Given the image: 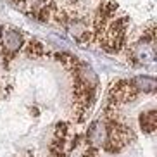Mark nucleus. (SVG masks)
<instances>
[{
    "instance_id": "nucleus-4",
    "label": "nucleus",
    "mask_w": 157,
    "mask_h": 157,
    "mask_svg": "<svg viewBox=\"0 0 157 157\" xmlns=\"http://www.w3.org/2000/svg\"><path fill=\"white\" fill-rule=\"evenodd\" d=\"M155 124H157V117H155V111H148L145 114H142L140 117V126L145 133H152L155 129Z\"/></svg>"
},
{
    "instance_id": "nucleus-2",
    "label": "nucleus",
    "mask_w": 157,
    "mask_h": 157,
    "mask_svg": "<svg viewBox=\"0 0 157 157\" xmlns=\"http://www.w3.org/2000/svg\"><path fill=\"white\" fill-rule=\"evenodd\" d=\"M88 140H90V143L92 145H95V147H100V145H104L107 140V124L105 123H95V124L90 128V131H88Z\"/></svg>"
},
{
    "instance_id": "nucleus-3",
    "label": "nucleus",
    "mask_w": 157,
    "mask_h": 157,
    "mask_svg": "<svg viewBox=\"0 0 157 157\" xmlns=\"http://www.w3.org/2000/svg\"><path fill=\"white\" fill-rule=\"evenodd\" d=\"M131 85L136 92H154L157 86L155 79L150 78V76H138L131 81Z\"/></svg>"
},
{
    "instance_id": "nucleus-1",
    "label": "nucleus",
    "mask_w": 157,
    "mask_h": 157,
    "mask_svg": "<svg viewBox=\"0 0 157 157\" xmlns=\"http://www.w3.org/2000/svg\"><path fill=\"white\" fill-rule=\"evenodd\" d=\"M2 45L9 54H14L23 45V35L14 28H7L2 33Z\"/></svg>"
}]
</instances>
